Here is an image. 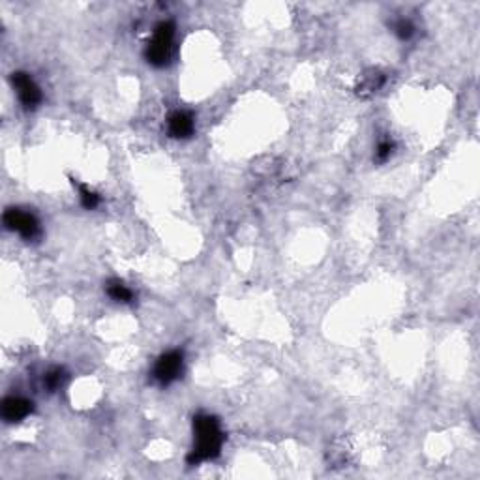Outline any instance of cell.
I'll return each instance as SVG.
<instances>
[{
    "label": "cell",
    "mask_w": 480,
    "mask_h": 480,
    "mask_svg": "<svg viewBox=\"0 0 480 480\" xmlns=\"http://www.w3.org/2000/svg\"><path fill=\"white\" fill-rule=\"evenodd\" d=\"M194 432H195V446L189 452L188 463L189 465H199L205 460L216 458L222 451L223 432L220 428V420L211 415H197L194 418Z\"/></svg>",
    "instance_id": "1"
},
{
    "label": "cell",
    "mask_w": 480,
    "mask_h": 480,
    "mask_svg": "<svg viewBox=\"0 0 480 480\" xmlns=\"http://www.w3.org/2000/svg\"><path fill=\"white\" fill-rule=\"evenodd\" d=\"M173 38H175V25L171 21H164L156 27L154 36L147 46L145 57L149 60V64L161 68L169 62L173 51Z\"/></svg>",
    "instance_id": "2"
},
{
    "label": "cell",
    "mask_w": 480,
    "mask_h": 480,
    "mask_svg": "<svg viewBox=\"0 0 480 480\" xmlns=\"http://www.w3.org/2000/svg\"><path fill=\"white\" fill-rule=\"evenodd\" d=\"M2 220L10 231L19 233L25 240H32L40 234V223L30 212H25L21 208H8Z\"/></svg>",
    "instance_id": "3"
},
{
    "label": "cell",
    "mask_w": 480,
    "mask_h": 480,
    "mask_svg": "<svg viewBox=\"0 0 480 480\" xmlns=\"http://www.w3.org/2000/svg\"><path fill=\"white\" fill-rule=\"evenodd\" d=\"M184 366V356L180 351H167L156 360L154 366V379L161 387L171 385L173 381H177L182 375Z\"/></svg>",
    "instance_id": "4"
},
{
    "label": "cell",
    "mask_w": 480,
    "mask_h": 480,
    "mask_svg": "<svg viewBox=\"0 0 480 480\" xmlns=\"http://www.w3.org/2000/svg\"><path fill=\"white\" fill-rule=\"evenodd\" d=\"M12 85L18 91V96L27 109H36L41 103V91L40 86L36 85L34 81L30 79V75L23 72H15L12 74Z\"/></svg>",
    "instance_id": "5"
},
{
    "label": "cell",
    "mask_w": 480,
    "mask_h": 480,
    "mask_svg": "<svg viewBox=\"0 0 480 480\" xmlns=\"http://www.w3.org/2000/svg\"><path fill=\"white\" fill-rule=\"evenodd\" d=\"M34 404L27 398H21V396H10L6 400L2 401V417L6 422H21L25 418L29 417L32 409H34Z\"/></svg>",
    "instance_id": "6"
},
{
    "label": "cell",
    "mask_w": 480,
    "mask_h": 480,
    "mask_svg": "<svg viewBox=\"0 0 480 480\" xmlns=\"http://www.w3.org/2000/svg\"><path fill=\"white\" fill-rule=\"evenodd\" d=\"M385 81H387V77H385L383 72H379V69L375 68L368 69V72H364V74L360 75L359 85H356V94H359L360 98L373 96L375 92H379L383 88Z\"/></svg>",
    "instance_id": "7"
},
{
    "label": "cell",
    "mask_w": 480,
    "mask_h": 480,
    "mask_svg": "<svg viewBox=\"0 0 480 480\" xmlns=\"http://www.w3.org/2000/svg\"><path fill=\"white\" fill-rule=\"evenodd\" d=\"M194 116L186 111H177L169 116V133L177 139H188L194 135Z\"/></svg>",
    "instance_id": "8"
},
{
    "label": "cell",
    "mask_w": 480,
    "mask_h": 480,
    "mask_svg": "<svg viewBox=\"0 0 480 480\" xmlns=\"http://www.w3.org/2000/svg\"><path fill=\"white\" fill-rule=\"evenodd\" d=\"M107 295L116 302H132L133 293L122 281H109Z\"/></svg>",
    "instance_id": "9"
},
{
    "label": "cell",
    "mask_w": 480,
    "mask_h": 480,
    "mask_svg": "<svg viewBox=\"0 0 480 480\" xmlns=\"http://www.w3.org/2000/svg\"><path fill=\"white\" fill-rule=\"evenodd\" d=\"M66 372H64L62 368H53L51 372L46 373V379H44V385H46L47 389L51 390H58L60 387L64 385V381H66Z\"/></svg>",
    "instance_id": "10"
},
{
    "label": "cell",
    "mask_w": 480,
    "mask_h": 480,
    "mask_svg": "<svg viewBox=\"0 0 480 480\" xmlns=\"http://www.w3.org/2000/svg\"><path fill=\"white\" fill-rule=\"evenodd\" d=\"M79 188V197H81V205L85 206L86 211H92L100 205V195L96 192H92L91 188H86L85 184H77Z\"/></svg>",
    "instance_id": "11"
},
{
    "label": "cell",
    "mask_w": 480,
    "mask_h": 480,
    "mask_svg": "<svg viewBox=\"0 0 480 480\" xmlns=\"http://www.w3.org/2000/svg\"><path fill=\"white\" fill-rule=\"evenodd\" d=\"M394 30L400 40H409V38L415 34V25H413L409 19H400V21L396 23Z\"/></svg>",
    "instance_id": "12"
},
{
    "label": "cell",
    "mask_w": 480,
    "mask_h": 480,
    "mask_svg": "<svg viewBox=\"0 0 480 480\" xmlns=\"http://www.w3.org/2000/svg\"><path fill=\"white\" fill-rule=\"evenodd\" d=\"M396 145L394 141H390V139H385V141H381V143L378 145V152H375V158H378V161H387L392 156V152H394Z\"/></svg>",
    "instance_id": "13"
}]
</instances>
